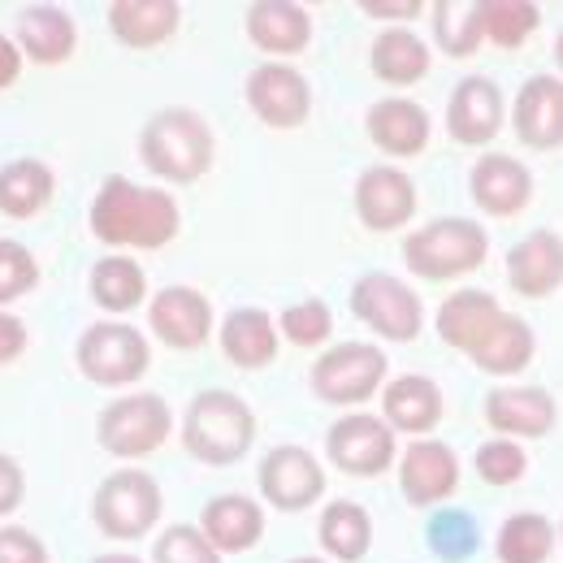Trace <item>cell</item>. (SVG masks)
<instances>
[{
    "label": "cell",
    "mask_w": 563,
    "mask_h": 563,
    "mask_svg": "<svg viewBox=\"0 0 563 563\" xmlns=\"http://www.w3.org/2000/svg\"><path fill=\"white\" fill-rule=\"evenodd\" d=\"M477 473H482V482H490V486H516V482L529 473V455H525L520 442L494 438V442H486V446L477 451Z\"/></svg>",
    "instance_id": "obj_40"
},
{
    "label": "cell",
    "mask_w": 563,
    "mask_h": 563,
    "mask_svg": "<svg viewBox=\"0 0 563 563\" xmlns=\"http://www.w3.org/2000/svg\"><path fill=\"white\" fill-rule=\"evenodd\" d=\"M364 131H368L373 147H382L386 156H417V152L429 147V131L433 126H429V113L417 100L395 96V100H377L368 109Z\"/></svg>",
    "instance_id": "obj_25"
},
{
    "label": "cell",
    "mask_w": 563,
    "mask_h": 563,
    "mask_svg": "<svg viewBox=\"0 0 563 563\" xmlns=\"http://www.w3.org/2000/svg\"><path fill=\"white\" fill-rule=\"evenodd\" d=\"M22 48L13 44V35H0V91H9L22 78Z\"/></svg>",
    "instance_id": "obj_46"
},
{
    "label": "cell",
    "mask_w": 563,
    "mask_h": 563,
    "mask_svg": "<svg viewBox=\"0 0 563 563\" xmlns=\"http://www.w3.org/2000/svg\"><path fill=\"white\" fill-rule=\"evenodd\" d=\"M429 551L438 555L442 563H464L477 555V547H482V529H477V520L468 516V511H460V507H446V511H438L433 520H429Z\"/></svg>",
    "instance_id": "obj_36"
},
{
    "label": "cell",
    "mask_w": 563,
    "mask_h": 563,
    "mask_svg": "<svg viewBox=\"0 0 563 563\" xmlns=\"http://www.w3.org/2000/svg\"><path fill=\"white\" fill-rule=\"evenodd\" d=\"M87 286H91L96 308H104V312H113V317L135 312L143 299H147V278H143V269L131 256H100V261L91 265Z\"/></svg>",
    "instance_id": "obj_32"
},
{
    "label": "cell",
    "mask_w": 563,
    "mask_h": 563,
    "mask_svg": "<svg viewBox=\"0 0 563 563\" xmlns=\"http://www.w3.org/2000/svg\"><path fill=\"white\" fill-rule=\"evenodd\" d=\"M498 317H503V308H498L494 295L464 286V290L442 299V308H438V339L446 347H455V352L477 355L486 347V339L494 334Z\"/></svg>",
    "instance_id": "obj_21"
},
{
    "label": "cell",
    "mask_w": 563,
    "mask_h": 563,
    "mask_svg": "<svg viewBox=\"0 0 563 563\" xmlns=\"http://www.w3.org/2000/svg\"><path fill=\"white\" fill-rule=\"evenodd\" d=\"M325 455L347 477H382L395 464V429L368 412L343 417L325 433Z\"/></svg>",
    "instance_id": "obj_10"
},
{
    "label": "cell",
    "mask_w": 563,
    "mask_h": 563,
    "mask_svg": "<svg viewBox=\"0 0 563 563\" xmlns=\"http://www.w3.org/2000/svg\"><path fill=\"white\" fill-rule=\"evenodd\" d=\"M152 563H221V551L205 538L200 525H174L156 538Z\"/></svg>",
    "instance_id": "obj_39"
},
{
    "label": "cell",
    "mask_w": 563,
    "mask_h": 563,
    "mask_svg": "<svg viewBox=\"0 0 563 563\" xmlns=\"http://www.w3.org/2000/svg\"><path fill=\"white\" fill-rule=\"evenodd\" d=\"M174 433V412L161 395L135 390L122 395L113 404L100 408L96 417V442L113 455V460H140L152 455L156 446H165V438Z\"/></svg>",
    "instance_id": "obj_6"
},
{
    "label": "cell",
    "mask_w": 563,
    "mask_h": 563,
    "mask_svg": "<svg viewBox=\"0 0 563 563\" xmlns=\"http://www.w3.org/2000/svg\"><path fill=\"white\" fill-rule=\"evenodd\" d=\"M334 330V312L325 299H303V303H290L278 317V334H286V343L295 347H321Z\"/></svg>",
    "instance_id": "obj_38"
},
{
    "label": "cell",
    "mask_w": 563,
    "mask_h": 563,
    "mask_svg": "<svg viewBox=\"0 0 563 563\" xmlns=\"http://www.w3.org/2000/svg\"><path fill=\"white\" fill-rule=\"evenodd\" d=\"M486 40V18L482 4H455V0H438L433 4V44L446 57H473Z\"/></svg>",
    "instance_id": "obj_34"
},
{
    "label": "cell",
    "mask_w": 563,
    "mask_h": 563,
    "mask_svg": "<svg viewBox=\"0 0 563 563\" xmlns=\"http://www.w3.org/2000/svg\"><path fill=\"white\" fill-rule=\"evenodd\" d=\"M555 62H560V70H563V31H560V40H555Z\"/></svg>",
    "instance_id": "obj_48"
},
{
    "label": "cell",
    "mask_w": 563,
    "mask_h": 563,
    "mask_svg": "<svg viewBox=\"0 0 563 563\" xmlns=\"http://www.w3.org/2000/svg\"><path fill=\"white\" fill-rule=\"evenodd\" d=\"M91 563H143L140 555H100V560H91Z\"/></svg>",
    "instance_id": "obj_47"
},
{
    "label": "cell",
    "mask_w": 563,
    "mask_h": 563,
    "mask_svg": "<svg viewBox=\"0 0 563 563\" xmlns=\"http://www.w3.org/2000/svg\"><path fill=\"white\" fill-rule=\"evenodd\" d=\"M200 529L221 555H243L265 538V511L247 494H217L200 511Z\"/></svg>",
    "instance_id": "obj_23"
},
{
    "label": "cell",
    "mask_w": 563,
    "mask_h": 563,
    "mask_svg": "<svg viewBox=\"0 0 563 563\" xmlns=\"http://www.w3.org/2000/svg\"><path fill=\"white\" fill-rule=\"evenodd\" d=\"M533 347H538L533 330L520 317L503 312L498 325H494V334L486 339V347L473 355V360H477V368H486L494 377H511V373H520L533 360Z\"/></svg>",
    "instance_id": "obj_33"
},
{
    "label": "cell",
    "mask_w": 563,
    "mask_h": 563,
    "mask_svg": "<svg viewBox=\"0 0 563 563\" xmlns=\"http://www.w3.org/2000/svg\"><path fill=\"white\" fill-rule=\"evenodd\" d=\"M152 334L174 352H200L212 339V303L196 286H165L147 303Z\"/></svg>",
    "instance_id": "obj_12"
},
{
    "label": "cell",
    "mask_w": 563,
    "mask_h": 563,
    "mask_svg": "<svg viewBox=\"0 0 563 563\" xmlns=\"http://www.w3.org/2000/svg\"><path fill=\"white\" fill-rule=\"evenodd\" d=\"M247 104L265 126L299 131L308 122V113H312V87L295 66L265 62V66H256L247 74Z\"/></svg>",
    "instance_id": "obj_11"
},
{
    "label": "cell",
    "mask_w": 563,
    "mask_h": 563,
    "mask_svg": "<svg viewBox=\"0 0 563 563\" xmlns=\"http://www.w3.org/2000/svg\"><path fill=\"white\" fill-rule=\"evenodd\" d=\"M247 40L274 62L299 57L312 40V18L295 0H256L247 9Z\"/></svg>",
    "instance_id": "obj_20"
},
{
    "label": "cell",
    "mask_w": 563,
    "mask_h": 563,
    "mask_svg": "<svg viewBox=\"0 0 563 563\" xmlns=\"http://www.w3.org/2000/svg\"><path fill=\"white\" fill-rule=\"evenodd\" d=\"M317 538H321V547H325L330 560L360 563L368 555V547H373V516H368V507H360L352 498H334L321 511Z\"/></svg>",
    "instance_id": "obj_31"
},
{
    "label": "cell",
    "mask_w": 563,
    "mask_h": 563,
    "mask_svg": "<svg viewBox=\"0 0 563 563\" xmlns=\"http://www.w3.org/2000/svg\"><path fill=\"white\" fill-rule=\"evenodd\" d=\"M221 352L234 368H265L278 355V321L265 308H234L221 321Z\"/></svg>",
    "instance_id": "obj_27"
},
{
    "label": "cell",
    "mask_w": 563,
    "mask_h": 563,
    "mask_svg": "<svg viewBox=\"0 0 563 563\" xmlns=\"http://www.w3.org/2000/svg\"><path fill=\"white\" fill-rule=\"evenodd\" d=\"M555 551V525L538 511H516L498 533L503 563H547Z\"/></svg>",
    "instance_id": "obj_35"
},
{
    "label": "cell",
    "mask_w": 563,
    "mask_h": 563,
    "mask_svg": "<svg viewBox=\"0 0 563 563\" xmlns=\"http://www.w3.org/2000/svg\"><path fill=\"white\" fill-rule=\"evenodd\" d=\"M57 178L44 161L35 156H18L9 165H0V212L13 221H31L53 205Z\"/></svg>",
    "instance_id": "obj_29"
},
{
    "label": "cell",
    "mask_w": 563,
    "mask_h": 563,
    "mask_svg": "<svg viewBox=\"0 0 563 563\" xmlns=\"http://www.w3.org/2000/svg\"><path fill=\"white\" fill-rule=\"evenodd\" d=\"M360 9L368 18H386V22H412L424 9V0H360Z\"/></svg>",
    "instance_id": "obj_45"
},
{
    "label": "cell",
    "mask_w": 563,
    "mask_h": 563,
    "mask_svg": "<svg viewBox=\"0 0 563 563\" xmlns=\"http://www.w3.org/2000/svg\"><path fill=\"white\" fill-rule=\"evenodd\" d=\"M503 113L507 109H503L498 82L473 74V78H460V87L446 100V131L464 147H486L503 131Z\"/></svg>",
    "instance_id": "obj_15"
},
{
    "label": "cell",
    "mask_w": 563,
    "mask_h": 563,
    "mask_svg": "<svg viewBox=\"0 0 563 563\" xmlns=\"http://www.w3.org/2000/svg\"><path fill=\"white\" fill-rule=\"evenodd\" d=\"M13 44L35 66H66L78 48V26L62 4H26L13 18Z\"/></svg>",
    "instance_id": "obj_17"
},
{
    "label": "cell",
    "mask_w": 563,
    "mask_h": 563,
    "mask_svg": "<svg viewBox=\"0 0 563 563\" xmlns=\"http://www.w3.org/2000/svg\"><path fill=\"white\" fill-rule=\"evenodd\" d=\"M22 352H26V325L0 308V364H13Z\"/></svg>",
    "instance_id": "obj_44"
},
{
    "label": "cell",
    "mask_w": 563,
    "mask_h": 563,
    "mask_svg": "<svg viewBox=\"0 0 563 563\" xmlns=\"http://www.w3.org/2000/svg\"><path fill=\"white\" fill-rule=\"evenodd\" d=\"M399 490L412 507H429L442 503L460 490V460L446 442L438 438H417L404 460H399Z\"/></svg>",
    "instance_id": "obj_16"
},
{
    "label": "cell",
    "mask_w": 563,
    "mask_h": 563,
    "mask_svg": "<svg viewBox=\"0 0 563 563\" xmlns=\"http://www.w3.org/2000/svg\"><path fill=\"white\" fill-rule=\"evenodd\" d=\"M290 563H325V560H308V555H303V560H290Z\"/></svg>",
    "instance_id": "obj_49"
},
{
    "label": "cell",
    "mask_w": 563,
    "mask_h": 563,
    "mask_svg": "<svg viewBox=\"0 0 563 563\" xmlns=\"http://www.w3.org/2000/svg\"><path fill=\"white\" fill-rule=\"evenodd\" d=\"M261 494L278 511H308L325 494V468L308 446H274L261 460Z\"/></svg>",
    "instance_id": "obj_13"
},
{
    "label": "cell",
    "mask_w": 563,
    "mask_h": 563,
    "mask_svg": "<svg viewBox=\"0 0 563 563\" xmlns=\"http://www.w3.org/2000/svg\"><path fill=\"white\" fill-rule=\"evenodd\" d=\"M183 26L178 0H113L109 4V31L126 48H161Z\"/></svg>",
    "instance_id": "obj_24"
},
{
    "label": "cell",
    "mask_w": 563,
    "mask_h": 563,
    "mask_svg": "<svg viewBox=\"0 0 563 563\" xmlns=\"http://www.w3.org/2000/svg\"><path fill=\"white\" fill-rule=\"evenodd\" d=\"M22 498H26V473H22V464L13 455L0 451V520L13 516L22 507Z\"/></svg>",
    "instance_id": "obj_43"
},
{
    "label": "cell",
    "mask_w": 563,
    "mask_h": 563,
    "mask_svg": "<svg viewBox=\"0 0 563 563\" xmlns=\"http://www.w3.org/2000/svg\"><path fill=\"white\" fill-rule=\"evenodd\" d=\"M468 183H473L477 209L490 212V217H520V212L529 209V200H533V178H529V169H525L516 156H507V152H486V156L473 165Z\"/></svg>",
    "instance_id": "obj_19"
},
{
    "label": "cell",
    "mask_w": 563,
    "mask_h": 563,
    "mask_svg": "<svg viewBox=\"0 0 563 563\" xmlns=\"http://www.w3.org/2000/svg\"><path fill=\"white\" fill-rule=\"evenodd\" d=\"M74 360L91 386L122 390V386H135L152 368V347H147V334L131 321H96L82 330Z\"/></svg>",
    "instance_id": "obj_5"
},
{
    "label": "cell",
    "mask_w": 563,
    "mask_h": 563,
    "mask_svg": "<svg viewBox=\"0 0 563 563\" xmlns=\"http://www.w3.org/2000/svg\"><path fill=\"white\" fill-rule=\"evenodd\" d=\"M486 421L511 438H547L555 424V399L542 386H503L486 395Z\"/></svg>",
    "instance_id": "obj_26"
},
{
    "label": "cell",
    "mask_w": 563,
    "mask_h": 563,
    "mask_svg": "<svg viewBox=\"0 0 563 563\" xmlns=\"http://www.w3.org/2000/svg\"><path fill=\"white\" fill-rule=\"evenodd\" d=\"M368 70L390 87H412L429 74V44L408 26H390L368 48Z\"/></svg>",
    "instance_id": "obj_30"
},
{
    "label": "cell",
    "mask_w": 563,
    "mask_h": 563,
    "mask_svg": "<svg viewBox=\"0 0 563 563\" xmlns=\"http://www.w3.org/2000/svg\"><path fill=\"white\" fill-rule=\"evenodd\" d=\"M382 408H386L390 429H404V433L421 438L442 421V390L421 373H404L390 386H382Z\"/></svg>",
    "instance_id": "obj_28"
},
{
    "label": "cell",
    "mask_w": 563,
    "mask_h": 563,
    "mask_svg": "<svg viewBox=\"0 0 563 563\" xmlns=\"http://www.w3.org/2000/svg\"><path fill=\"white\" fill-rule=\"evenodd\" d=\"M35 282H40L35 256H31L22 243L0 239V308L13 303V299H22V295H31Z\"/></svg>",
    "instance_id": "obj_41"
},
{
    "label": "cell",
    "mask_w": 563,
    "mask_h": 563,
    "mask_svg": "<svg viewBox=\"0 0 563 563\" xmlns=\"http://www.w3.org/2000/svg\"><path fill=\"white\" fill-rule=\"evenodd\" d=\"M161 511H165L161 486L143 468H118V473H109L96 486V498H91V520L113 542H140L143 533L161 520Z\"/></svg>",
    "instance_id": "obj_7"
},
{
    "label": "cell",
    "mask_w": 563,
    "mask_h": 563,
    "mask_svg": "<svg viewBox=\"0 0 563 563\" xmlns=\"http://www.w3.org/2000/svg\"><path fill=\"white\" fill-rule=\"evenodd\" d=\"M256 442V412L234 390H200L183 417V446L212 468L239 464Z\"/></svg>",
    "instance_id": "obj_3"
},
{
    "label": "cell",
    "mask_w": 563,
    "mask_h": 563,
    "mask_svg": "<svg viewBox=\"0 0 563 563\" xmlns=\"http://www.w3.org/2000/svg\"><path fill=\"white\" fill-rule=\"evenodd\" d=\"M352 312L390 343H412L424 330V303L408 282L390 274H364L352 286Z\"/></svg>",
    "instance_id": "obj_9"
},
{
    "label": "cell",
    "mask_w": 563,
    "mask_h": 563,
    "mask_svg": "<svg viewBox=\"0 0 563 563\" xmlns=\"http://www.w3.org/2000/svg\"><path fill=\"white\" fill-rule=\"evenodd\" d=\"M511 126H516V140L529 147H542V152L563 147V78L533 74L516 96Z\"/></svg>",
    "instance_id": "obj_18"
},
{
    "label": "cell",
    "mask_w": 563,
    "mask_h": 563,
    "mask_svg": "<svg viewBox=\"0 0 563 563\" xmlns=\"http://www.w3.org/2000/svg\"><path fill=\"white\" fill-rule=\"evenodd\" d=\"M0 563H48V547L31 529L4 525L0 529Z\"/></svg>",
    "instance_id": "obj_42"
},
{
    "label": "cell",
    "mask_w": 563,
    "mask_h": 563,
    "mask_svg": "<svg viewBox=\"0 0 563 563\" xmlns=\"http://www.w3.org/2000/svg\"><path fill=\"white\" fill-rule=\"evenodd\" d=\"M386 382V355L373 343H339L312 364V395L334 408H355L373 399Z\"/></svg>",
    "instance_id": "obj_8"
},
{
    "label": "cell",
    "mask_w": 563,
    "mask_h": 563,
    "mask_svg": "<svg viewBox=\"0 0 563 563\" xmlns=\"http://www.w3.org/2000/svg\"><path fill=\"white\" fill-rule=\"evenodd\" d=\"M355 212L373 234L404 230L417 217V187L395 165H368L355 183Z\"/></svg>",
    "instance_id": "obj_14"
},
{
    "label": "cell",
    "mask_w": 563,
    "mask_h": 563,
    "mask_svg": "<svg viewBox=\"0 0 563 563\" xmlns=\"http://www.w3.org/2000/svg\"><path fill=\"white\" fill-rule=\"evenodd\" d=\"M482 18H486V40L498 48H520L538 22H542V9L529 4V0H482Z\"/></svg>",
    "instance_id": "obj_37"
},
{
    "label": "cell",
    "mask_w": 563,
    "mask_h": 563,
    "mask_svg": "<svg viewBox=\"0 0 563 563\" xmlns=\"http://www.w3.org/2000/svg\"><path fill=\"white\" fill-rule=\"evenodd\" d=\"M507 282L525 299H547L563 286V239L555 230H533L507 252Z\"/></svg>",
    "instance_id": "obj_22"
},
{
    "label": "cell",
    "mask_w": 563,
    "mask_h": 563,
    "mask_svg": "<svg viewBox=\"0 0 563 563\" xmlns=\"http://www.w3.org/2000/svg\"><path fill=\"white\" fill-rule=\"evenodd\" d=\"M140 161L161 183H200L217 161V135L196 109H161L140 131Z\"/></svg>",
    "instance_id": "obj_2"
},
{
    "label": "cell",
    "mask_w": 563,
    "mask_h": 563,
    "mask_svg": "<svg viewBox=\"0 0 563 563\" xmlns=\"http://www.w3.org/2000/svg\"><path fill=\"white\" fill-rule=\"evenodd\" d=\"M91 234L104 247H140V252H161L165 243L178 239L183 212L178 200L161 187H135L131 178H104L96 200H91Z\"/></svg>",
    "instance_id": "obj_1"
},
{
    "label": "cell",
    "mask_w": 563,
    "mask_h": 563,
    "mask_svg": "<svg viewBox=\"0 0 563 563\" xmlns=\"http://www.w3.org/2000/svg\"><path fill=\"white\" fill-rule=\"evenodd\" d=\"M490 234L473 217H438L421 230L408 234L404 243V265L424 282H451L464 278L486 265Z\"/></svg>",
    "instance_id": "obj_4"
}]
</instances>
